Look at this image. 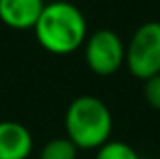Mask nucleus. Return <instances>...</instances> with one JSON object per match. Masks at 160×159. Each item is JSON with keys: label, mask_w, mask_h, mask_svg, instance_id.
Listing matches in <instances>:
<instances>
[{"label": "nucleus", "mask_w": 160, "mask_h": 159, "mask_svg": "<svg viewBox=\"0 0 160 159\" xmlns=\"http://www.w3.org/2000/svg\"><path fill=\"white\" fill-rule=\"evenodd\" d=\"M77 156H78V148L67 137H58L43 146L39 159H77Z\"/></svg>", "instance_id": "nucleus-7"}, {"label": "nucleus", "mask_w": 160, "mask_h": 159, "mask_svg": "<svg viewBox=\"0 0 160 159\" xmlns=\"http://www.w3.org/2000/svg\"><path fill=\"white\" fill-rule=\"evenodd\" d=\"M34 32L39 45L48 52L69 54L86 41L88 25L77 6L58 0L45 4Z\"/></svg>", "instance_id": "nucleus-1"}, {"label": "nucleus", "mask_w": 160, "mask_h": 159, "mask_svg": "<svg viewBox=\"0 0 160 159\" xmlns=\"http://www.w3.org/2000/svg\"><path fill=\"white\" fill-rule=\"evenodd\" d=\"M34 148V139L28 127L19 122H0V159H28Z\"/></svg>", "instance_id": "nucleus-5"}, {"label": "nucleus", "mask_w": 160, "mask_h": 159, "mask_svg": "<svg viewBox=\"0 0 160 159\" xmlns=\"http://www.w3.org/2000/svg\"><path fill=\"white\" fill-rule=\"evenodd\" d=\"M43 0H0V21L17 30L34 28L41 11Z\"/></svg>", "instance_id": "nucleus-6"}, {"label": "nucleus", "mask_w": 160, "mask_h": 159, "mask_svg": "<svg viewBox=\"0 0 160 159\" xmlns=\"http://www.w3.org/2000/svg\"><path fill=\"white\" fill-rule=\"evenodd\" d=\"M143 82H145V86H143V97H145V101L153 109L160 111V73L155 75V77H151V79L143 80Z\"/></svg>", "instance_id": "nucleus-9"}, {"label": "nucleus", "mask_w": 160, "mask_h": 159, "mask_svg": "<svg viewBox=\"0 0 160 159\" xmlns=\"http://www.w3.org/2000/svg\"><path fill=\"white\" fill-rule=\"evenodd\" d=\"M43 2H45V0H43Z\"/></svg>", "instance_id": "nucleus-10"}, {"label": "nucleus", "mask_w": 160, "mask_h": 159, "mask_svg": "<svg viewBox=\"0 0 160 159\" xmlns=\"http://www.w3.org/2000/svg\"><path fill=\"white\" fill-rule=\"evenodd\" d=\"M125 64L140 80L160 73V23H143L125 47Z\"/></svg>", "instance_id": "nucleus-3"}, {"label": "nucleus", "mask_w": 160, "mask_h": 159, "mask_svg": "<svg viewBox=\"0 0 160 159\" xmlns=\"http://www.w3.org/2000/svg\"><path fill=\"white\" fill-rule=\"evenodd\" d=\"M112 125L110 109L95 96H80L65 111L67 139L78 150H99L110 140Z\"/></svg>", "instance_id": "nucleus-2"}, {"label": "nucleus", "mask_w": 160, "mask_h": 159, "mask_svg": "<svg viewBox=\"0 0 160 159\" xmlns=\"http://www.w3.org/2000/svg\"><path fill=\"white\" fill-rule=\"evenodd\" d=\"M95 159H140V156L136 154V150L132 146H128L127 142H119V140H108L106 144H102Z\"/></svg>", "instance_id": "nucleus-8"}, {"label": "nucleus", "mask_w": 160, "mask_h": 159, "mask_svg": "<svg viewBox=\"0 0 160 159\" xmlns=\"http://www.w3.org/2000/svg\"><path fill=\"white\" fill-rule=\"evenodd\" d=\"M84 43L86 64L93 73L108 77L125 64V45L114 30H97Z\"/></svg>", "instance_id": "nucleus-4"}]
</instances>
